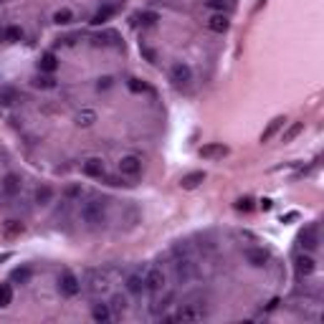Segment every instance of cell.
<instances>
[{"label": "cell", "instance_id": "obj_15", "mask_svg": "<svg viewBox=\"0 0 324 324\" xmlns=\"http://www.w3.org/2000/svg\"><path fill=\"white\" fill-rule=\"evenodd\" d=\"M109 289V281H106V276H99V274H89V291L92 294H104Z\"/></svg>", "mask_w": 324, "mask_h": 324}, {"label": "cell", "instance_id": "obj_5", "mask_svg": "<svg viewBox=\"0 0 324 324\" xmlns=\"http://www.w3.org/2000/svg\"><path fill=\"white\" fill-rule=\"evenodd\" d=\"M228 152H231V149H228L226 144H221V142H210V144H203V147L198 149V155H200L203 160H223Z\"/></svg>", "mask_w": 324, "mask_h": 324}, {"label": "cell", "instance_id": "obj_16", "mask_svg": "<svg viewBox=\"0 0 324 324\" xmlns=\"http://www.w3.org/2000/svg\"><path fill=\"white\" fill-rule=\"evenodd\" d=\"M203 180H205V172H203V170L190 172V175H185V178L180 180V187H183V190H195Z\"/></svg>", "mask_w": 324, "mask_h": 324}, {"label": "cell", "instance_id": "obj_35", "mask_svg": "<svg viewBox=\"0 0 324 324\" xmlns=\"http://www.w3.org/2000/svg\"><path fill=\"white\" fill-rule=\"evenodd\" d=\"M129 92H135V94H142V92H147V86L139 81V79H129Z\"/></svg>", "mask_w": 324, "mask_h": 324}, {"label": "cell", "instance_id": "obj_19", "mask_svg": "<svg viewBox=\"0 0 324 324\" xmlns=\"http://www.w3.org/2000/svg\"><path fill=\"white\" fill-rule=\"evenodd\" d=\"M74 122H76L79 127H92V124L96 122V112H94V109H81V112H76Z\"/></svg>", "mask_w": 324, "mask_h": 324}, {"label": "cell", "instance_id": "obj_37", "mask_svg": "<svg viewBox=\"0 0 324 324\" xmlns=\"http://www.w3.org/2000/svg\"><path fill=\"white\" fill-rule=\"evenodd\" d=\"M172 299H175V296H172V294H165V299L162 301H157V307H155V312H165L170 304H172Z\"/></svg>", "mask_w": 324, "mask_h": 324}, {"label": "cell", "instance_id": "obj_10", "mask_svg": "<svg viewBox=\"0 0 324 324\" xmlns=\"http://www.w3.org/2000/svg\"><path fill=\"white\" fill-rule=\"evenodd\" d=\"M243 258H246L253 269H261V266L269 264V253H266L264 248H246V251H243Z\"/></svg>", "mask_w": 324, "mask_h": 324}, {"label": "cell", "instance_id": "obj_33", "mask_svg": "<svg viewBox=\"0 0 324 324\" xmlns=\"http://www.w3.org/2000/svg\"><path fill=\"white\" fill-rule=\"evenodd\" d=\"M84 195V187L81 185H69L66 187V200L71 203V200H76V198H81Z\"/></svg>", "mask_w": 324, "mask_h": 324}, {"label": "cell", "instance_id": "obj_21", "mask_svg": "<svg viewBox=\"0 0 324 324\" xmlns=\"http://www.w3.org/2000/svg\"><path fill=\"white\" fill-rule=\"evenodd\" d=\"M3 192H5V195H18V192H20V178L18 175H8L3 180Z\"/></svg>", "mask_w": 324, "mask_h": 324}, {"label": "cell", "instance_id": "obj_36", "mask_svg": "<svg viewBox=\"0 0 324 324\" xmlns=\"http://www.w3.org/2000/svg\"><path fill=\"white\" fill-rule=\"evenodd\" d=\"M112 76H101V79H96V89L99 92H106V89H109V86H112Z\"/></svg>", "mask_w": 324, "mask_h": 324}, {"label": "cell", "instance_id": "obj_14", "mask_svg": "<svg viewBox=\"0 0 324 324\" xmlns=\"http://www.w3.org/2000/svg\"><path fill=\"white\" fill-rule=\"evenodd\" d=\"M294 269H296V274L299 276H309V274H314V269H317V264H314V258L312 256H296V261H294Z\"/></svg>", "mask_w": 324, "mask_h": 324}, {"label": "cell", "instance_id": "obj_11", "mask_svg": "<svg viewBox=\"0 0 324 324\" xmlns=\"http://www.w3.org/2000/svg\"><path fill=\"white\" fill-rule=\"evenodd\" d=\"M284 124H286V117H274V119L269 122V127L261 132V142H264V144H266V142H271V139H274V137L284 129Z\"/></svg>", "mask_w": 324, "mask_h": 324}, {"label": "cell", "instance_id": "obj_31", "mask_svg": "<svg viewBox=\"0 0 324 324\" xmlns=\"http://www.w3.org/2000/svg\"><path fill=\"white\" fill-rule=\"evenodd\" d=\"M137 18H139V23H142V26H155L157 20H160V15L152 13V10H144V13H139Z\"/></svg>", "mask_w": 324, "mask_h": 324}, {"label": "cell", "instance_id": "obj_26", "mask_svg": "<svg viewBox=\"0 0 324 324\" xmlns=\"http://www.w3.org/2000/svg\"><path fill=\"white\" fill-rule=\"evenodd\" d=\"M301 132H304V122H294V124L286 129V132H284V137H281V139H284V142H294Z\"/></svg>", "mask_w": 324, "mask_h": 324}, {"label": "cell", "instance_id": "obj_42", "mask_svg": "<svg viewBox=\"0 0 324 324\" xmlns=\"http://www.w3.org/2000/svg\"><path fill=\"white\" fill-rule=\"evenodd\" d=\"M0 41H5V31L3 28H0Z\"/></svg>", "mask_w": 324, "mask_h": 324}, {"label": "cell", "instance_id": "obj_32", "mask_svg": "<svg viewBox=\"0 0 324 324\" xmlns=\"http://www.w3.org/2000/svg\"><path fill=\"white\" fill-rule=\"evenodd\" d=\"M20 38H23V31H20L18 26H8V28H5V41H10V43H18Z\"/></svg>", "mask_w": 324, "mask_h": 324}, {"label": "cell", "instance_id": "obj_38", "mask_svg": "<svg viewBox=\"0 0 324 324\" xmlns=\"http://www.w3.org/2000/svg\"><path fill=\"white\" fill-rule=\"evenodd\" d=\"M235 208H238V210H246V213H248V210H253V200H251V198H241L238 203H235Z\"/></svg>", "mask_w": 324, "mask_h": 324}, {"label": "cell", "instance_id": "obj_1", "mask_svg": "<svg viewBox=\"0 0 324 324\" xmlns=\"http://www.w3.org/2000/svg\"><path fill=\"white\" fill-rule=\"evenodd\" d=\"M81 221L89 226V228H99V226H104L106 223V205L101 203V200H96V198H92V200H86L84 205H81Z\"/></svg>", "mask_w": 324, "mask_h": 324}, {"label": "cell", "instance_id": "obj_30", "mask_svg": "<svg viewBox=\"0 0 324 324\" xmlns=\"http://www.w3.org/2000/svg\"><path fill=\"white\" fill-rule=\"evenodd\" d=\"M36 86H38V89H53V86H56V79H53L51 74H41V76L36 79Z\"/></svg>", "mask_w": 324, "mask_h": 324}, {"label": "cell", "instance_id": "obj_6", "mask_svg": "<svg viewBox=\"0 0 324 324\" xmlns=\"http://www.w3.org/2000/svg\"><path fill=\"white\" fill-rule=\"evenodd\" d=\"M195 276V264L190 261V258H178V264H175V278H178V284H187L190 278Z\"/></svg>", "mask_w": 324, "mask_h": 324}, {"label": "cell", "instance_id": "obj_2", "mask_svg": "<svg viewBox=\"0 0 324 324\" xmlns=\"http://www.w3.org/2000/svg\"><path fill=\"white\" fill-rule=\"evenodd\" d=\"M58 291H61V296H66V299H71V296H76L81 291V281L69 269L58 274Z\"/></svg>", "mask_w": 324, "mask_h": 324}, {"label": "cell", "instance_id": "obj_41", "mask_svg": "<svg viewBox=\"0 0 324 324\" xmlns=\"http://www.w3.org/2000/svg\"><path fill=\"white\" fill-rule=\"evenodd\" d=\"M261 208H264V210H269V208H271V200H269V198H264V200H261Z\"/></svg>", "mask_w": 324, "mask_h": 324}, {"label": "cell", "instance_id": "obj_27", "mask_svg": "<svg viewBox=\"0 0 324 324\" xmlns=\"http://www.w3.org/2000/svg\"><path fill=\"white\" fill-rule=\"evenodd\" d=\"M10 301H13V286L10 284H0V309L10 307Z\"/></svg>", "mask_w": 324, "mask_h": 324}, {"label": "cell", "instance_id": "obj_17", "mask_svg": "<svg viewBox=\"0 0 324 324\" xmlns=\"http://www.w3.org/2000/svg\"><path fill=\"white\" fill-rule=\"evenodd\" d=\"M38 69H41V74H53L58 69V58L53 53H43L38 61Z\"/></svg>", "mask_w": 324, "mask_h": 324}, {"label": "cell", "instance_id": "obj_13", "mask_svg": "<svg viewBox=\"0 0 324 324\" xmlns=\"http://www.w3.org/2000/svg\"><path fill=\"white\" fill-rule=\"evenodd\" d=\"M84 175L86 178H104V162L99 160V157H89L84 162Z\"/></svg>", "mask_w": 324, "mask_h": 324}, {"label": "cell", "instance_id": "obj_3", "mask_svg": "<svg viewBox=\"0 0 324 324\" xmlns=\"http://www.w3.org/2000/svg\"><path fill=\"white\" fill-rule=\"evenodd\" d=\"M165 284H167V276H165L162 269H149V271L144 274V291L157 294V291L165 289Z\"/></svg>", "mask_w": 324, "mask_h": 324}, {"label": "cell", "instance_id": "obj_34", "mask_svg": "<svg viewBox=\"0 0 324 324\" xmlns=\"http://www.w3.org/2000/svg\"><path fill=\"white\" fill-rule=\"evenodd\" d=\"M15 101V92L13 89H3V92H0V104H3V106H10Z\"/></svg>", "mask_w": 324, "mask_h": 324}, {"label": "cell", "instance_id": "obj_7", "mask_svg": "<svg viewBox=\"0 0 324 324\" xmlns=\"http://www.w3.org/2000/svg\"><path fill=\"white\" fill-rule=\"evenodd\" d=\"M119 172L124 178H137L139 172H142V160L135 157V155H127L119 160Z\"/></svg>", "mask_w": 324, "mask_h": 324}, {"label": "cell", "instance_id": "obj_29", "mask_svg": "<svg viewBox=\"0 0 324 324\" xmlns=\"http://www.w3.org/2000/svg\"><path fill=\"white\" fill-rule=\"evenodd\" d=\"M53 20H56L58 26H69L71 20H74V13H71V10H66V8H63V10H56Z\"/></svg>", "mask_w": 324, "mask_h": 324}, {"label": "cell", "instance_id": "obj_23", "mask_svg": "<svg viewBox=\"0 0 324 324\" xmlns=\"http://www.w3.org/2000/svg\"><path fill=\"white\" fill-rule=\"evenodd\" d=\"M10 281H13V284H28V281H31V269H28V266H18V269L10 274Z\"/></svg>", "mask_w": 324, "mask_h": 324}, {"label": "cell", "instance_id": "obj_40", "mask_svg": "<svg viewBox=\"0 0 324 324\" xmlns=\"http://www.w3.org/2000/svg\"><path fill=\"white\" fill-rule=\"evenodd\" d=\"M106 183H109V185H122V180H119V178H106Z\"/></svg>", "mask_w": 324, "mask_h": 324}, {"label": "cell", "instance_id": "obj_24", "mask_svg": "<svg viewBox=\"0 0 324 324\" xmlns=\"http://www.w3.org/2000/svg\"><path fill=\"white\" fill-rule=\"evenodd\" d=\"M112 15H114V8H112V5H104V8H99V10L94 13L92 23H94V26H101V23H106Z\"/></svg>", "mask_w": 324, "mask_h": 324}, {"label": "cell", "instance_id": "obj_12", "mask_svg": "<svg viewBox=\"0 0 324 324\" xmlns=\"http://www.w3.org/2000/svg\"><path fill=\"white\" fill-rule=\"evenodd\" d=\"M124 286H127V291L132 296H142L144 294V276L142 274H129L124 278Z\"/></svg>", "mask_w": 324, "mask_h": 324}, {"label": "cell", "instance_id": "obj_9", "mask_svg": "<svg viewBox=\"0 0 324 324\" xmlns=\"http://www.w3.org/2000/svg\"><path fill=\"white\" fill-rule=\"evenodd\" d=\"M205 26H208V31H213V33H226V31L231 28V20H228L226 13H213V15L205 20Z\"/></svg>", "mask_w": 324, "mask_h": 324}, {"label": "cell", "instance_id": "obj_39", "mask_svg": "<svg viewBox=\"0 0 324 324\" xmlns=\"http://www.w3.org/2000/svg\"><path fill=\"white\" fill-rule=\"evenodd\" d=\"M139 51H142V56H144V58H147L149 63H157V53H155L152 48H147V46H142Z\"/></svg>", "mask_w": 324, "mask_h": 324}, {"label": "cell", "instance_id": "obj_4", "mask_svg": "<svg viewBox=\"0 0 324 324\" xmlns=\"http://www.w3.org/2000/svg\"><path fill=\"white\" fill-rule=\"evenodd\" d=\"M299 246L304 251H314L319 246V226L317 223H309L304 231L299 233Z\"/></svg>", "mask_w": 324, "mask_h": 324}, {"label": "cell", "instance_id": "obj_8", "mask_svg": "<svg viewBox=\"0 0 324 324\" xmlns=\"http://www.w3.org/2000/svg\"><path fill=\"white\" fill-rule=\"evenodd\" d=\"M170 79H172V84L175 86H185V84H190V79H192V71H190V66L187 63H175V66L170 69Z\"/></svg>", "mask_w": 324, "mask_h": 324}, {"label": "cell", "instance_id": "obj_28", "mask_svg": "<svg viewBox=\"0 0 324 324\" xmlns=\"http://www.w3.org/2000/svg\"><path fill=\"white\" fill-rule=\"evenodd\" d=\"M205 8L213 13H226L231 5H228V0H205Z\"/></svg>", "mask_w": 324, "mask_h": 324}, {"label": "cell", "instance_id": "obj_25", "mask_svg": "<svg viewBox=\"0 0 324 324\" xmlns=\"http://www.w3.org/2000/svg\"><path fill=\"white\" fill-rule=\"evenodd\" d=\"M92 317H94L96 322H109V319H112V309H109V304H94Z\"/></svg>", "mask_w": 324, "mask_h": 324}, {"label": "cell", "instance_id": "obj_20", "mask_svg": "<svg viewBox=\"0 0 324 324\" xmlns=\"http://www.w3.org/2000/svg\"><path fill=\"white\" fill-rule=\"evenodd\" d=\"M36 203L38 205H48L51 200H53V190L48 187V185H41V187H36Z\"/></svg>", "mask_w": 324, "mask_h": 324}, {"label": "cell", "instance_id": "obj_22", "mask_svg": "<svg viewBox=\"0 0 324 324\" xmlns=\"http://www.w3.org/2000/svg\"><path fill=\"white\" fill-rule=\"evenodd\" d=\"M127 307H129V301H127V296H124V294H114V296H112V304H109L112 314H124V312H127Z\"/></svg>", "mask_w": 324, "mask_h": 324}, {"label": "cell", "instance_id": "obj_43", "mask_svg": "<svg viewBox=\"0 0 324 324\" xmlns=\"http://www.w3.org/2000/svg\"><path fill=\"white\" fill-rule=\"evenodd\" d=\"M0 3H8V0H0Z\"/></svg>", "mask_w": 324, "mask_h": 324}, {"label": "cell", "instance_id": "obj_18", "mask_svg": "<svg viewBox=\"0 0 324 324\" xmlns=\"http://www.w3.org/2000/svg\"><path fill=\"white\" fill-rule=\"evenodd\" d=\"M23 231H26V226L20 221H5L3 223V235H5V238H18Z\"/></svg>", "mask_w": 324, "mask_h": 324}]
</instances>
